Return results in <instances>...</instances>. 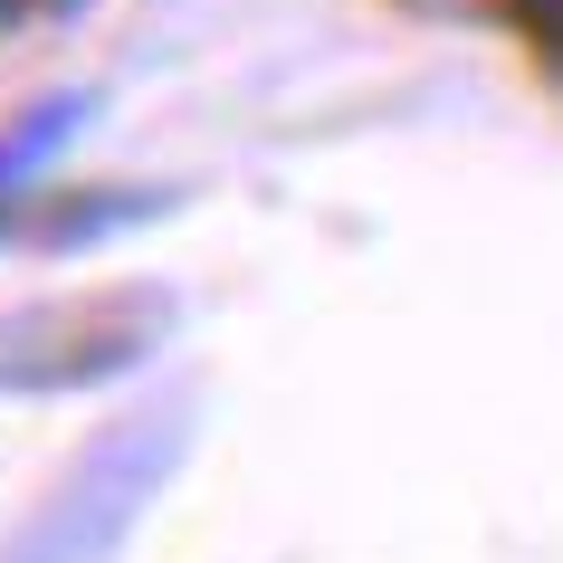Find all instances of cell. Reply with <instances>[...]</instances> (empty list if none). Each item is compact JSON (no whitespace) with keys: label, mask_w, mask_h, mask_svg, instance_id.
Instances as JSON below:
<instances>
[{"label":"cell","mask_w":563,"mask_h":563,"mask_svg":"<svg viewBox=\"0 0 563 563\" xmlns=\"http://www.w3.org/2000/svg\"><path fill=\"white\" fill-rule=\"evenodd\" d=\"M497 10V30L526 48L544 77H563V0H487Z\"/></svg>","instance_id":"cell-4"},{"label":"cell","mask_w":563,"mask_h":563,"mask_svg":"<svg viewBox=\"0 0 563 563\" xmlns=\"http://www.w3.org/2000/svg\"><path fill=\"white\" fill-rule=\"evenodd\" d=\"M173 459H181V401L96 430V440L58 468V487L30 506L10 563H106L124 544V526L153 506V487L173 477Z\"/></svg>","instance_id":"cell-2"},{"label":"cell","mask_w":563,"mask_h":563,"mask_svg":"<svg viewBox=\"0 0 563 563\" xmlns=\"http://www.w3.org/2000/svg\"><path fill=\"white\" fill-rule=\"evenodd\" d=\"M58 124H77V96H38V106H20V115L0 124V201H20L30 163L58 153Z\"/></svg>","instance_id":"cell-3"},{"label":"cell","mask_w":563,"mask_h":563,"mask_svg":"<svg viewBox=\"0 0 563 563\" xmlns=\"http://www.w3.org/2000/svg\"><path fill=\"white\" fill-rule=\"evenodd\" d=\"M411 10H420V0H411Z\"/></svg>","instance_id":"cell-5"},{"label":"cell","mask_w":563,"mask_h":563,"mask_svg":"<svg viewBox=\"0 0 563 563\" xmlns=\"http://www.w3.org/2000/svg\"><path fill=\"white\" fill-rule=\"evenodd\" d=\"M163 334H173V306H163V287H144V277L10 306V316H0V401H48V391L115 383V373L153 363Z\"/></svg>","instance_id":"cell-1"}]
</instances>
